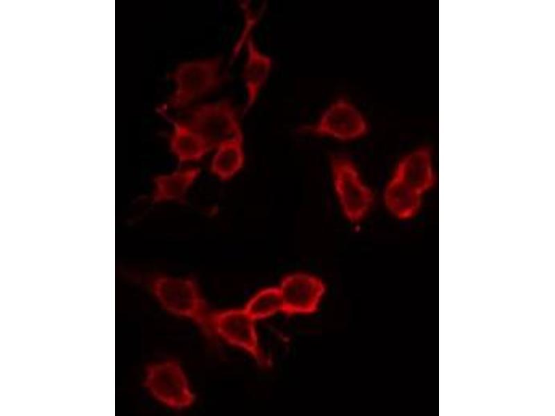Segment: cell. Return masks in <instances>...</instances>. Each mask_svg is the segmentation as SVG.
Returning a JSON list of instances; mask_svg holds the SVG:
<instances>
[{"label":"cell","instance_id":"obj_1","mask_svg":"<svg viewBox=\"0 0 555 416\" xmlns=\"http://www.w3.org/2000/svg\"><path fill=\"white\" fill-rule=\"evenodd\" d=\"M157 301L167 312L191 320L207 338L214 340L210 311L197 282L191 277L157 275L151 281Z\"/></svg>","mask_w":555,"mask_h":416},{"label":"cell","instance_id":"obj_2","mask_svg":"<svg viewBox=\"0 0 555 416\" xmlns=\"http://www.w3.org/2000/svg\"><path fill=\"white\" fill-rule=\"evenodd\" d=\"M221 67L220 56L179 63L171 73L174 87L166 108L187 107L216 90L223 81Z\"/></svg>","mask_w":555,"mask_h":416},{"label":"cell","instance_id":"obj_3","mask_svg":"<svg viewBox=\"0 0 555 416\" xmlns=\"http://www.w3.org/2000/svg\"><path fill=\"white\" fill-rule=\"evenodd\" d=\"M144 385L155 399L172 409L188 408L195 400L182 367L173 359L149 365L145 372Z\"/></svg>","mask_w":555,"mask_h":416},{"label":"cell","instance_id":"obj_4","mask_svg":"<svg viewBox=\"0 0 555 416\" xmlns=\"http://www.w3.org/2000/svg\"><path fill=\"white\" fill-rule=\"evenodd\" d=\"M185 121L215 149L222 143L243 134L238 112L232 102L222 99L191 108Z\"/></svg>","mask_w":555,"mask_h":416},{"label":"cell","instance_id":"obj_5","mask_svg":"<svg viewBox=\"0 0 555 416\" xmlns=\"http://www.w3.org/2000/svg\"><path fill=\"white\" fill-rule=\"evenodd\" d=\"M255 320L243 309H227L212 312L210 324L214 335L252 357L263 367L271 365L263 351Z\"/></svg>","mask_w":555,"mask_h":416},{"label":"cell","instance_id":"obj_6","mask_svg":"<svg viewBox=\"0 0 555 416\" xmlns=\"http://www.w3.org/2000/svg\"><path fill=\"white\" fill-rule=\"evenodd\" d=\"M368 122L358 107L345 98L330 103L317 120L302 127L305 132L343 141L359 139L367 135Z\"/></svg>","mask_w":555,"mask_h":416},{"label":"cell","instance_id":"obj_7","mask_svg":"<svg viewBox=\"0 0 555 416\" xmlns=\"http://www.w3.org/2000/svg\"><path fill=\"white\" fill-rule=\"evenodd\" d=\"M334 187L345 216L351 222L361 221L373 203V194L364 183L352 162L342 155L331 158Z\"/></svg>","mask_w":555,"mask_h":416},{"label":"cell","instance_id":"obj_8","mask_svg":"<svg viewBox=\"0 0 555 416\" xmlns=\"http://www.w3.org/2000/svg\"><path fill=\"white\" fill-rule=\"evenodd\" d=\"M278 288L282 301V311L288 315L314 313L325 293V285L318 277L293 272L285 275Z\"/></svg>","mask_w":555,"mask_h":416},{"label":"cell","instance_id":"obj_9","mask_svg":"<svg viewBox=\"0 0 555 416\" xmlns=\"http://www.w3.org/2000/svg\"><path fill=\"white\" fill-rule=\"evenodd\" d=\"M393 176L424 196L434 187L436 182L429 149L420 147L405 155L398 162Z\"/></svg>","mask_w":555,"mask_h":416},{"label":"cell","instance_id":"obj_10","mask_svg":"<svg viewBox=\"0 0 555 416\" xmlns=\"http://www.w3.org/2000/svg\"><path fill=\"white\" fill-rule=\"evenodd\" d=\"M245 44L246 55L242 77L246 95V112L252 108L257 101L271 73L273 60L258 47L251 36L247 38Z\"/></svg>","mask_w":555,"mask_h":416},{"label":"cell","instance_id":"obj_11","mask_svg":"<svg viewBox=\"0 0 555 416\" xmlns=\"http://www.w3.org/2000/svg\"><path fill=\"white\" fill-rule=\"evenodd\" d=\"M200 173L198 167L187 166L155 176L153 180L152 202L157 204L184 202Z\"/></svg>","mask_w":555,"mask_h":416},{"label":"cell","instance_id":"obj_12","mask_svg":"<svg viewBox=\"0 0 555 416\" xmlns=\"http://www.w3.org/2000/svg\"><path fill=\"white\" fill-rule=\"evenodd\" d=\"M169 119L172 125L169 147L179 162H198L212 150L205 139L185 121L173 117Z\"/></svg>","mask_w":555,"mask_h":416},{"label":"cell","instance_id":"obj_13","mask_svg":"<svg viewBox=\"0 0 555 416\" xmlns=\"http://www.w3.org/2000/svg\"><path fill=\"white\" fill-rule=\"evenodd\" d=\"M214 150L210 164L212 174L221 181L232 179L244 166V135L222 143Z\"/></svg>","mask_w":555,"mask_h":416},{"label":"cell","instance_id":"obj_14","mask_svg":"<svg viewBox=\"0 0 555 416\" xmlns=\"http://www.w3.org/2000/svg\"><path fill=\"white\" fill-rule=\"evenodd\" d=\"M423 196L393 176L386 186L384 200L388 210L402 220L414 217L420 211Z\"/></svg>","mask_w":555,"mask_h":416},{"label":"cell","instance_id":"obj_15","mask_svg":"<svg viewBox=\"0 0 555 416\" xmlns=\"http://www.w3.org/2000/svg\"><path fill=\"white\" fill-rule=\"evenodd\" d=\"M244 309L255 321L282 312V301L278 286H268L257 291L247 301Z\"/></svg>","mask_w":555,"mask_h":416}]
</instances>
